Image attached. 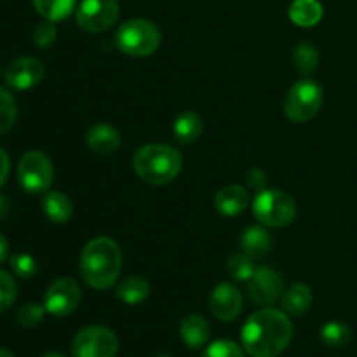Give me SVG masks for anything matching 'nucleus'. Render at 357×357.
I'll return each mask as SVG.
<instances>
[{"mask_svg":"<svg viewBox=\"0 0 357 357\" xmlns=\"http://www.w3.org/2000/svg\"><path fill=\"white\" fill-rule=\"evenodd\" d=\"M293 338V324L282 310L265 307L244 323L241 331L244 351L251 357H278Z\"/></svg>","mask_w":357,"mask_h":357,"instance_id":"f257e3e1","label":"nucleus"},{"mask_svg":"<svg viewBox=\"0 0 357 357\" xmlns=\"http://www.w3.org/2000/svg\"><path fill=\"white\" fill-rule=\"evenodd\" d=\"M122 251L110 237L89 241L80 253L79 271L87 286L103 291L117 282L122 271Z\"/></svg>","mask_w":357,"mask_h":357,"instance_id":"f03ea898","label":"nucleus"},{"mask_svg":"<svg viewBox=\"0 0 357 357\" xmlns=\"http://www.w3.org/2000/svg\"><path fill=\"white\" fill-rule=\"evenodd\" d=\"M135 173L150 185H167L180 174L183 157L180 150L164 143H150L138 149L132 155Z\"/></svg>","mask_w":357,"mask_h":357,"instance_id":"7ed1b4c3","label":"nucleus"},{"mask_svg":"<svg viewBox=\"0 0 357 357\" xmlns=\"http://www.w3.org/2000/svg\"><path fill=\"white\" fill-rule=\"evenodd\" d=\"M162 35L155 23L143 17H132L122 23L115 33V44L131 58H146L159 49Z\"/></svg>","mask_w":357,"mask_h":357,"instance_id":"20e7f679","label":"nucleus"},{"mask_svg":"<svg viewBox=\"0 0 357 357\" xmlns=\"http://www.w3.org/2000/svg\"><path fill=\"white\" fill-rule=\"evenodd\" d=\"M323 87L312 79H302L293 84L284 101L286 117L295 124L312 121L323 107Z\"/></svg>","mask_w":357,"mask_h":357,"instance_id":"39448f33","label":"nucleus"},{"mask_svg":"<svg viewBox=\"0 0 357 357\" xmlns=\"http://www.w3.org/2000/svg\"><path fill=\"white\" fill-rule=\"evenodd\" d=\"M253 215L264 227L282 229L296 216V204L282 190H261L253 201Z\"/></svg>","mask_w":357,"mask_h":357,"instance_id":"423d86ee","label":"nucleus"},{"mask_svg":"<svg viewBox=\"0 0 357 357\" xmlns=\"http://www.w3.org/2000/svg\"><path fill=\"white\" fill-rule=\"evenodd\" d=\"M54 180L51 159L40 150H30L17 164V181L28 194H45Z\"/></svg>","mask_w":357,"mask_h":357,"instance_id":"0eeeda50","label":"nucleus"},{"mask_svg":"<svg viewBox=\"0 0 357 357\" xmlns=\"http://www.w3.org/2000/svg\"><path fill=\"white\" fill-rule=\"evenodd\" d=\"M117 352V335L103 326L84 328L72 342L73 357H115Z\"/></svg>","mask_w":357,"mask_h":357,"instance_id":"6e6552de","label":"nucleus"},{"mask_svg":"<svg viewBox=\"0 0 357 357\" xmlns=\"http://www.w3.org/2000/svg\"><path fill=\"white\" fill-rule=\"evenodd\" d=\"M121 14L117 0H82L75 10L77 24L87 33H101L114 26Z\"/></svg>","mask_w":357,"mask_h":357,"instance_id":"1a4fd4ad","label":"nucleus"},{"mask_svg":"<svg viewBox=\"0 0 357 357\" xmlns=\"http://www.w3.org/2000/svg\"><path fill=\"white\" fill-rule=\"evenodd\" d=\"M82 300V291L75 279L61 278L52 282L44 295L45 312L54 317H65L75 312Z\"/></svg>","mask_w":357,"mask_h":357,"instance_id":"9d476101","label":"nucleus"},{"mask_svg":"<svg viewBox=\"0 0 357 357\" xmlns=\"http://www.w3.org/2000/svg\"><path fill=\"white\" fill-rule=\"evenodd\" d=\"M44 63L31 56H23V58H16L6 66L3 72V79L9 87L16 91H26L31 87L38 86L44 79Z\"/></svg>","mask_w":357,"mask_h":357,"instance_id":"9b49d317","label":"nucleus"},{"mask_svg":"<svg viewBox=\"0 0 357 357\" xmlns=\"http://www.w3.org/2000/svg\"><path fill=\"white\" fill-rule=\"evenodd\" d=\"M284 282L282 278L271 267H258L248 281V296L257 305H271L282 295Z\"/></svg>","mask_w":357,"mask_h":357,"instance_id":"f8f14e48","label":"nucleus"},{"mask_svg":"<svg viewBox=\"0 0 357 357\" xmlns=\"http://www.w3.org/2000/svg\"><path fill=\"white\" fill-rule=\"evenodd\" d=\"M209 310L220 321H234L243 312V295L230 282H222L209 295Z\"/></svg>","mask_w":357,"mask_h":357,"instance_id":"ddd939ff","label":"nucleus"},{"mask_svg":"<svg viewBox=\"0 0 357 357\" xmlns=\"http://www.w3.org/2000/svg\"><path fill=\"white\" fill-rule=\"evenodd\" d=\"M86 143L94 153L100 155H110L121 149V132L107 122H98V124L91 126V129L86 135Z\"/></svg>","mask_w":357,"mask_h":357,"instance_id":"4468645a","label":"nucleus"},{"mask_svg":"<svg viewBox=\"0 0 357 357\" xmlns=\"http://www.w3.org/2000/svg\"><path fill=\"white\" fill-rule=\"evenodd\" d=\"M216 211L223 216H237L250 206V194L241 185H227L215 197Z\"/></svg>","mask_w":357,"mask_h":357,"instance_id":"2eb2a0df","label":"nucleus"},{"mask_svg":"<svg viewBox=\"0 0 357 357\" xmlns=\"http://www.w3.org/2000/svg\"><path fill=\"white\" fill-rule=\"evenodd\" d=\"M312 300L314 295L310 286L296 282L281 295V309L289 317H300L309 312V309L312 307Z\"/></svg>","mask_w":357,"mask_h":357,"instance_id":"dca6fc26","label":"nucleus"},{"mask_svg":"<svg viewBox=\"0 0 357 357\" xmlns=\"http://www.w3.org/2000/svg\"><path fill=\"white\" fill-rule=\"evenodd\" d=\"M204 131V121L201 115L194 110H187L180 114L174 121L173 135L180 145H192L201 138Z\"/></svg>","mask_w":357,"mask_h":357,"instance_id":"f3484780","label":"nucleus"},{"mask_svg":"<svg viewBox=\"0 0 357 357\" xmlns=\"http://www.w3.org/2000/svg\"><path fill=\"white\" fill-rule=\"evenodd\" d=\"M180 337L188 349H201L209 340V324L199 314H188L180 323Z\"/></svg>","mask_w":357,"mask_h":357,"instance_id":"a211bd4d","label":"nucleus"},{"mask_svg":"<svg viewBox=\"0 0 357 357\" xmlns=\"http://www.w3.org/2000/svg\"><path fill=\"white\" fill-rule=\"evenodd\" d=\"M42 209H44V215L54 223L70 222L73 215L72 201L59 190L45 192L42 199Z\"/></svg>","mask_w":357,"mask_h":357,"instance_id":"6ab92c4d","label":"nucleus"},{"mask_svg":"<svg viewBox=\"0 0 357 357\" xmlns=\"http://www.w3.org/2000/svg\"><path fill=\"white\" fill-rule=\"evenodd\" d=\"M289 20L300 28H312L323 20V6L319 0H293L289 6Z\"/></svg>","mask_w":357,"mask_h":357,"instance_id":"aec40b11","label":"nucleus"},{"mask_svg":"<svg viewBox=\"0 0 357 357\" xmlns=\"http://www.w3.org/2000/svg\"><path fill=\"white\" fill-rule=\"evenodd\" d=\"M243 253L251 258H261L271 251L272 237L264 227H248L241 237Z\"/></svg>","mask_w":357,"mask_h":357,"instance_id":"412c9836","label":"nucleus"},{"mask_svg":"<svg viewBox=\"0 0 357 357\" xmlns=\"http://www.w3.org/2000/svg\"><path fill=\"white\" fill-rule=\"evenodd\" d=\"M150 291H152V288H150V282L146 279L139 278V275H131L117 286L115 295L121 302L128 303V305H138L149 298Z\"/></svg>","mask_w":357,"mask_h":357,"instance_id":"4be33fe9","label":"nucleus"},{"mask_svg":"<svg viewBox=\"0 0 357 357\" xmlns=\"http://www.w3.org/2000/svg\"><path fill=\"white\" fill-rule=\"evenodd\" d=\"M31 2L44 20L58 23L66 20L75 10L77 0H31Z\"/></svg>","mask_w":357,"mask_h":357,"instance_id":"5701e85b","label":"nucleus"},{"mask_svg":"<svg viewBox=\"0 0 357 357\" xmlns=\"http://www.w3.org/2000/svg\"><path fill=\"white\" fill-rule=\"evenodd\" d=\"M321 340L331 349L347 347L352 340V331L345 323L330 321L321 328Z\"/></svg>","mask_w":357,"mask_h":357,"instance_id":"b1692460","label":"nucleus"},{"mask_svg":"<svg viewBox=\"0 0 357 357\" xmlns=\"http://www.w3.org/2000/svg\"><path fill=\"white\" fill-rule=\"evenodd\" d=\"M293 63H295L296 70L303 75H310L314 70L317 68V63H319V52L309 42H302L295 47L293 52Z\"/></svg>","mask_w":357,"mask_h":357,"instance_id":"393cba45","label":"nucleus"},{"mask_svg":"<svg viewBox=\"0 0 357 357\" xmlns=\"http://www.w3.org/2000/svg\"><path fill=\"white\" fill-rule=\"evenodd\" d=\"M17 119V103L13 94L0 86V135L9 131Z\"/></svg>","mask_w":357,"mask_h":357,"instance_id":"a878e982","label":"nucleus"},{"mask_svg":"<svg viewBox=\"0 0 357 357\" xmlns=\"http://www.w3.org/2000/svg\"><path fill=\"white\" fill-rule=\"evenodd\" d=\"M255 265H253V258L248 257L246 253H237V255H232L229 260V264H227V272H229V275L232 279H236V281H243V282H248L251 279V275L255 274Z\"/></svg>","mask_w":357,"mask_h":357,"instance_id":"bb28decb","label":"nucleus"},{"mask_svg":"<svg viewBox=\"0 0 357 357\" xmlns=\"http://www.w3.org/2000/svg\"><path fill=\"white\" fill-rule=\"evenodd\" d=\"M44 314H45L44 305H38V303H35V302L23 303L16 314L17 324L23 328H35L37 324L42 323V319H44Z\"/></svg>","mask_w":357,"mask_h":357,"instance_id":"cd10ccee","label":"nucleus"},{"mask_svg":"<svg viewBox=\"0 0 357 357\" xmlns=\"http://www.w3.org/2000/svg\"><path fill=\"white\" fill-rule=\"evenodd\" d=\"M9 265L13 274L20 279H31L38 271L35 258L26 253H17L14 257H10Z\"/></svg>","mask_w":357,"mask_h":357,"instance_id":"c85d7f7f","label":"nucleus"},{"mask_svg":"<svg viewBox=\"0 0 357 357\" xmlns=\"http://www.w3.org/2000/svg\"><path fill=\"white\" fill-rule=\"evenodd\" d=\"M246 351L232 340H216L202 352V357H246Z\"/></svg>","mask_w":357,"mask_h":357,"instance_id":"c756f323","label":"nucleus"},{"mask_svg":"<svg viewBox=\"0 0 357 357\" xmlns=\"http://www.w3.org/2000/svg\"><path fill=\"white\" fill-rule=\"evenodd\" d=\"M16 295H17V288L13 275L0 271V312H6L7 309L13 307L14 300H16Z\"/></svg>","mask_w":357,"mask_h":357,"instance_id":"7c9ffc66","label":"nucleus"},{"mask_svg":"<svg viewBox=\"0 0 357 357\" xmlns=\"http://www.w3.org/2000/svg\"><path fill=\"white\" fill-rule=\"evenodd\" d=\"M56 37H58V30L52 21L45 20L33 28V42L37 47H51L56 42Z\"/></svg>","mask_w":357,"mask_h":357,"instance_id":"2f4dec72","label":"nucleus"},{"mask_svg":"<svg viewBox=\"0 0 357 357\" xmlns=\"http://www.w3.org/2000/svg\"><path fill=\"white\" fill-rule=\"evenodd\" d=\"M248 185H250L253 190L261 192L265 190V183H267V178H265V173L261 169H251L248 173Z\"/></svg>","mask_w":357,"mask_h":357,"instance_id":"473e14b6","label":"nucleus"},{"mask_svg":"<svg viewBox=\"0 0 357 357\" xmlns=\"http://www.w3.org/2000/svg\"><path fill=\"white\" fill-rule=\"evenodd\" d=\"M10 173V159L3 149H0V188L6 185L7 178Z\"/></svg>","mask_w":357,"mask_h":357,"instance_id":"72a5a7b5","label":"nucleus"},{"mask_svg":"<svg viewBox=\"0 0 357 357\" xmlns=\"http://www.w3.org/2000/svg\"><path fill=\"white\" fill-rule=\"evenodd\" d=\"M7 257H9V243L3 237V234L0 232V264H3L7 260Z\"/></svg>","mask_w":357,"mask_h":357,"instance_id":"f704fd0d","label":"nucleus"},{"mask_svg":"<svg viewBox=\"0 0 357 357\" xmlns=\"http://www.w3.org/2000/svg\"><path fill=\"white\" fill-rule=\"evenodd\" d=\"M42 357H68L65 354V352H59V351H49V352H45L44 356Z\"/></svg>","mask_w":357,"mask_h":357,"instance_id":"c9c22d12","label":"nucleus"},{"mask_svg":"<svg viewBox=\"0 0 357 357\" xmlns=\"http://www.w3.org/2000/svg\"><path fill=\"white\" fill-rule=\"evenodd\" d=\"M0 357H14V354L9 349H0Z\"/></svg>","mask_w":357,"mask_h":357,"instance_id":"e433bc0d","label":"nucleus"},{"mask_svg":"<svg viewBox=\"0 0 357 357\" xmlns=\"http://www.w3.org/2000/svg\"><path fill=\"white\" fill-rule=\"evenodd\" d=\"M157 357H173V356H167V354H160V356H157Z\"/></svg>","mask_w":357,"mask_h":357,"instance_id":"4c0bfd02","label":"nucleus"}]
</instances>
